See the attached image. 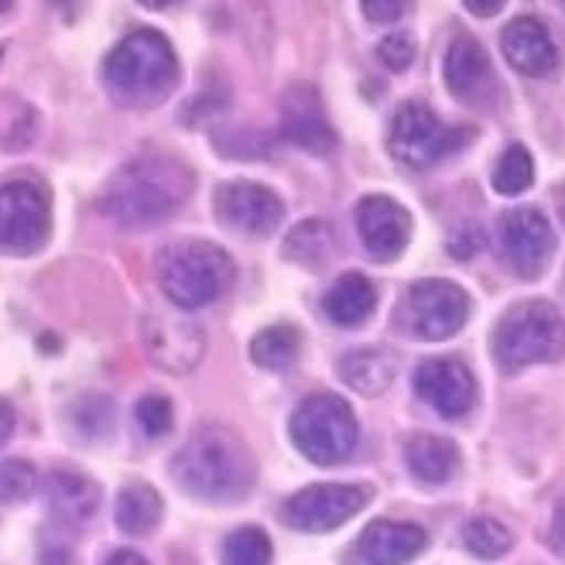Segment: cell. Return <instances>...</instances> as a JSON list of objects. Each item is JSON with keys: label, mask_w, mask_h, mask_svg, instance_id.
<instances>
[{"label": "cell", "mask_w": 565, "mask_h": 565, "mask_svg": "<svg viewBox=\"0 0 565 565\" xmlns=\"http://www.w3.org/2000/svg\"><path fill=\"white\" fill-rule=\"evenodd\" d=\"M462 138H470V130H449L436 114H431L418 99L397 107L387 135V151L394 161H402L412 172H425L436 161H443L449 151L459 148Z\"/></svg>", "instance_id": "8"}, {"label": "cell", "mask_w": 565, "mask_h": 565, "mask_svg": "<svg viewBox=\"0 0 565 565\" xmlns=\"http://www.w3.org/2000/svg\"><path fill=\"white\" fill-rule=\"evenodd\" d=\"M42 114L18 93H0V151L18 154L39 141Z\"/></svg>", "instance_id": "24"}, {"label": "cell", "mask_w": 565, "mask_h": 565, "mask_svg": "<svg viewBox=\"0 0 565 565\" xmlns=\"http://www.w3.org/2000/svg\"><path fill=\"white\" fill-rule=\"evenodd\" d=\"M425 531L418 524L402 521H374L356 539V558L371 565H402L412 562L425 548Z\"/></svg>", "instance_id": "20"}, {"label": "cell", "mask_w": 565, "mask_h": 565, "mask_svg": "<svg viewBox=\"0 0 565 565\" xmlns=\"http://www.w3.org/2000/svg\"><path fill=\"white\" fill-rule=\"evenodd\" d=\"M14 425H18L14 405L8 402V397H0V446H8V439L14 436Z\"/></svg>", "instance_id": "38"}, {"label": "cell", "mask_w": 565, "mask_h": 565, "mask_svg": "<svg viewBox=\"0 0 565 565\" xmlns=\"http://www.w3.org/2000/svg\"><path fill=\"white\" fill-rule=\"evenodd\" d=\"M555 195H558V216H562V223H565V182L555 189Z\"/></svg>", "instance_id": "43"}, {"label": "cell", "mask_w": 565, "mask_h": 565, "mask_svg": "<svg viewBox=\"0 0 565 565\" xmlns=\"http://www.w3.org/2000/svg\"><path fill=\"white\" fill-rule=\"evenodd\" d=\"M107 562H135V565H141L145 558H141L138 552H127V548H120V552H114V555H107Z\"/></svg>", "instance_id": "40"}, {"label": "cell", "mask_w": 565, "mask_h": 565, "mask_svg": "<svg viewBox=\"0 0 565 565\" xmlns=\"http://www.w3.org/2000/svg\"><path fill=\"white\" fill-rule=\"evenodd\" d=\"M250 360L260 371L281 374L298 360V332L291 326H268L260 329L250 343Z\"/></svg>", "instance_id": "28"}, {"label": "cell", "mask_w": 565, "mask_h": 565, "mask_svg": "<svg viewBox=\"0 0 565 565\" xmlns=\"http://www.w3.org/2000/svg\"><path fill=\"white\" fill-rule=\"evenodd\" d=\"M281 124H285V138L295 148H302L309 154H332L337 151V130L329 127L312 86H295L285 96Z\"/></svg>", "instance_id": "16"}, {"label": "cell", "mask_w": 565, "mask_h": 565, "mask_svg": "<svg viewBox=\"0 0 565 565\" xmlns=\"http://www.w3.org/2000/svg\"><path fill=\"white\" fill-rule=\"evenodd\" d=\"M52 234V195L42 179L0 182V254H39Z\"/></svg>", "instance_id": "7"}, {"label": "cell", "mask_w": 565, "mask_h": 565, "mask_svg": "<svg viewBox=\"0 0 565 565\" xmlns=\"http://www.w3.org/2000/svg\"><path fill=\"white\" fill-rule=\"evenodd\" d=\"M332 250H337V237L326 220H302L285 241V257L302 268H326Z\"/></svg>", "instance_id": "26"}, {"label": "cell", "mask_w": 565, "mask_h": 565, "mask_svg": "<svg viewBox=\"0 0 565 565\" xmlns=\"http://www.w3.org/2000/svg\"><path fill=\"white\" fill-rule=\"evenodd\" d=\"M462 542L480 558H501L511 548V531L493 518H473L462 527Z\"/></svg>", "instance_id": "30"}, {"label": "cell", "mask_w": 565, "mask_h": 565, "mask_svg": "<svg viewBox=\"0 0 565 565\" xmlns=\"http://www.w3.org/2000/svg\"><path fill=\"white\" fill-rule=\"evenodd\" d=\"M223 558L230 565H264L271 562V539L260 527H241L223 542Z\"/></svg>", "instance_id": "31"}, {"label": "cell", "mask_w": 565, "mask_h": 565, "mask_svg": "<svg viewBox=\"0 0 565 565\" xmlns=\"http://www.w3.org/2000/svg\"><path fill=\"white\" fill-rule=\"evenodd\" d=\"M195 189L192 169L164 151H148L130 158L110 175L99 192V213L120 230H151L172 220Z\"/></svg>", "instance_id": "1"}, {"label": "cell", "mask_w": 565, "mask_h": 565, "mask_svg": "<svg viewBox=\"0 0 565 565\" xmlns=\"http://www.w3.org/2000/svg\"><path fill=\"white\" fill-rule=\"evenodd\" d=\"M371 501L367 487L353 483H316L306 487L302 493H295L285 504V521L306 535H319V531H332L343 521L356 518Z\"/></svg>", "instance_id": "11"}, {"label": "cell", "mask_w": 565, "mask_h": 565, "mask_svg": "<svg viewBox=\"0 0 565 565\" xmlns=\"http://www.w3.org/2000/svg\"><path fill=\"white\" fill-rule=\"evenodd\" d=\"M49 4L55 8V11H65V14H73L79 4H83V0H49Z\"/></svg>", "instance_id": "42"}, {"label": "cell", "mask_w": 565, "mask_h": 565, "mask_svg": "<svg viewBox=\"0 0 565 565\" xmlns=\"http://www.w3.org/2000/svg\"><path fill=\"white\" fill-rule=\"evenodd\" d=\"M377 306V288L363 275H343L322 298V312L337 326L367 322Z\"/></svg>", "instance_id": "22"}, {"label": "cell", "mask_w": 565, "mask_h": 565, "mask_svg": "<svg viewBox=\"0 0 565 565\" xmlns=\"http://www.w3.org/2000/svg\"><path fill=\"white\" fill-rule=\"evenodd\" d=\"M446 83L452 89V96H459L462 104L470 107H483L487 99L497 89L490 58L483 52V45L470 35H456L449 52H446Z\"/></svg>", "instance_id": "17"}, {"label": "cell", "mask_w": 565, "mask_h": 565, "mask_svg": "<svg viewBox=\"0 0 565 565\" xmlns=\"http://www.w3.org/2000/svg\"><path fill=\"white\" fill-rule=\"evenodd\" d=\"M470 319V295L452 281H415L405 298V326L415 340H449Z\"/></svg>", "instance_id": "9"}, {"label": "cell", "mask_w": 565, "mask_h": 565, "mask_svg": "<svg viewBox=\"0 0 565 565\" xmlns=\"http://www.w3.org/2000/svg\"><path fill=\"white\" fill-rule=\"evenodd\" d=\"M114 521L124 535H148L161 521V497L148 483H127L120 487L114 501Z\"/></svg>", "instance_id": "25"}, {"label": "cell", "mask_w": 565, "mask_h": 565, "mask_svg": "<svg viewBox=\"0 0 565 565\" xmlns=\"http://www.w3.org/2000/svg\"><path fill=\"white\" fill-rule=\"evenodd\" d=\"M548 545L565 555V493L555 501L552 521H548Z\"/></svg>", "instance_id": "37"}, {"label": "cell", "mask_w": 565, "mask_h": 565, "mask_svg": "<svg viewBox=\"0 0 565 565\" xmlns=\"http://www.w3.org/2000/svg\"><path fill=\"white\" fill-rule=\"evenodd\" d=\"M104 83L124 107H154L179 83V58L172 42L151 28L130 31L104 62Z\"/></svg>", "instance_id": "3"}, {"label": "cell", "mask_w": 565, "mask_h": 565, "mask_svg": "<svg viewBox=\"0 0 565 565\" xmlns=\"http://www.w3.org/2000/svg\"><path fill=\"white\" fill-rule=\"evenodd\" d=\"M154 275L164 298L175 309H203L230 291L237 278V268L230 254L210 241H179L158 250Z\"/></svg>", "instance_id": "4"}, {"label": "cell", "mask_w": 565, "mask_h": 565, "mask_svg": "<svg viewBox=\"0 0 565 565\" xmlns=\"http://www.w3.org/2000/svg\"><path fill=\"white\" fill-rule=\"evenodd\" d=\"M141 343L164 374H192L206 356V332L179 312H151L141 319Z\"/></svg>", "instance_id": "10"}, {"label": "cell", "mask_w": 565, "mask_h": 565, "mask_svg": "<svg viewBox=\"0 0 565 565\" xmlns=\"http://www.w3.org/2000/svg\"><path fill=\"white\" fill-rule=\"evenodd\" d=\"M141 8H151V11H164V8H175L182 0H138Z\"/></svg>", "instance_id": "41"}, {"label": "cell", "mask_w": 565, "mask_h": 565, "mask_svg": "<svg viewBox=\"0 0 565 565\" xmlns=\"http://www.w3.org/2000/svg\"><path fill=\"white\" fill-rule=\"evenodd\" d=\"M172 480L195 501L234 504L254 487L257 462L250 446L226 425H203L172 456Z\"/></svg>", "instance_id": "2"}, {"label": "cell", "mask_w": 565, "mask_h": 565, "mask_svg": "<svg viewBox=\"0 0 565 565\" xmlns=\"http://www.w3.org/2000/svg\"><path fill=\"white\" fill-rule=\"evenodd\" d=\"M42 501H45L49 514H55V521L83 524L86 518L96 514L99 501H104V490H99V483L89 480L86 473L52 470L42 483Z\"/></svg>", "instance_id": "19"}, {"label": "cell", "mask_w": 565, "mask_h": 565, "mask_svg": "<svg viewBox=\"0 0 565 565\" xmlns=\"http://www.w3.org/2000/svg\"><path fill=\"white\" fill-rule=\"evenodd\" d=\"M356 230L363 247L371 250L374 260L387 264L408 247L412 237V216L405 206H397L387 195H367L356 206Z\"/></svg>", "instance_id": "15"}, {"label": "cell", "mask_w": 565, "mask_h": 565, "mask_svg": "<svg viewBox=\"0 0 565 565\" xmlns=\"http://www.w3.org/2000/svg\"><path fill=\"white\" fill-rule=\"evenodd\" d=\"M70 425L79 439L99 446L114 436V425H117V408L107 394H83L70 405Z\"/></svg>", "instance_id": "27"}, {"label": "cell", "mask_w": 565, "mask_h": 565, "mask_svg": "<svg viewBox=\"0 0 565 565\" xmlns=\"http://www.w3.org/2000/svg\"><path fill=\"white\" fill-rule=\"evenodd\" d=\"M531 182H535V161L521 145H511L493 169V189L501 195H521Z\"/></svg>", "instance_id": "29"}, {"label": "cell", "mask_w": 565, "mask_h": 565, "mask_svg": "<svg viewBox=\"0 0 565 565\" xmlns=\"http://www.w3.org/2000/svg\"><path fill=\"white\" fill-rule=\"evenodd\" d=\"M213 213L226 230H234V234L271 237L281 223V216H285V206L271 189L237 179V182H223L216 189Z\"/></svg>", "instance_id": "12"}, {"label": "cell", "mask_w": 565, "mask_h": 565, "mask_svg": "<svg viewBox=\"0 0 565 565\" xmlns=\"http://www.w3.org/2000/svg\"><path fill=\"white\" fill-rule=\"evenodd\" d=\"M14 8V0H0V14H8Z\"/></svg>", "instance_id": "44"}, {"label": "cell", "mask_w": 565, "mask_h": 565, "mask_svg": "<svg viewBox=\"0 0 565 565\" xmlns=\"http://www.w3.org/2000/svg\"><path fill=\"white\" fill-rule=\"evenodd\" d=\"M377 55H381V62L387 65V70L402 73V70H408L412 58H415V39L412 35H387L377 45Z\"/></svg>", "instance_id": "34"}, {"label": "cell", "mask_w": 565, "mask_h": 565, "mask_svg": "<svg viewBox=\"0 0 565 565\" xmlns=\"http://www.w3.org/2000/svg\"><path fill=\"white\" fill-rule=\"evenodd\" d=\"M501 254L511 264L514 275L539 278L555 254V234H552L548 220L531 206L504 213L501 216Z\"/></svg>", "instance_id": "13"}, {"label": "cell", "mask_w": 565, "mask_h": 565, "mask_svg": "<svg viewBox=\"0 0 565 565\" xmlns=\"http://www.w3.org/2000/svg\"><path fill=\"white\" fill-rule=\"evenodd\" d=\"M480 244H483V237H480L477 226H459L456 234L449 237V254L459 257V260H470L480 250Z\"/></svg>", "instance_id": "36"}, {"label": "cell", "mask_w": 565, "mask_h": 565, "mask_svg": "<svg viewBox=\"0 0 565 565\" xmlns=\"http://www.w3.org/2000/svg\"><path fill=\"white\" fill-rule=\"evenodd\" d=\"M135 418L145 428V436L161 439V436H169V431H172L175 412H172V402L164 394H145L141 402L135 405Z\"/></svg>", "instance_id": "33"}, {"label": "cell", "mask_w": 565, "mask_h": 565, "mask_svg": "<svg viewBox=\"0 0 565 565\" xmlns=\"http://www.w3.org/2000/svg\"><path fill=\"white\" fill-rule=\"evenodd\" d=\"M473 14H480V18H490V14H497L504 8V0H462Z\"/></svg>", "instance_id": "39"}, {"label": "cell", "mask_w": 565, "mask_h": 565, "mask_svg": "<svg viewBox=\"0 0 565 565\" xmlns=\"http://www.w3.org/2000/svg\"><path fill=\"white\" fill-rule=\"evenodd\" d=\"M39 477H35V467H31L28 459H4L0 462V504H21L31 497L35 490Z\"/></svg>", "instance_id": "32"}, {"label": "cell", "mask_w": 565, "mask_h": 565, "mask_svg": "<svg viewBox=\"0 0 565 565\" xmlns=\"http://www.w3.org/2000/svg\"><path fill=\"white\" fill-rule=\"evenodd\" d=\"M415 391L449 422L462 418L477 402V381L467 371V363L449 356L422 360L415 371Z\"/></svg>", "instance_id": "14"}, {"label": "cell", "mask_w": 565, "mask_h": 565, "mask_svg": "<svg viewBox=\"0 0 565 565\" xmlns=\"http://www.w3.org/2000/svg\"><path fill=\"white\" fill-rule=\"evenodd\" d=\"M408 4L412 0H360V8H363V14H367L374 24H391V21H397L405 11H408Z\"/></svg>", "instance_id": "35"}, {"label": "cell", "mask_w": 565, "mask_h": 565, "mask_svg": "<svg viewBox=\"0 0 565 565\" xmlns=\"http://www.w3.org/2000/svg\"><path fill=\"white\" fill-rule=\"evenodd\" d=\"M405 459H408V470L415 473V480H422L428 487L449 483L459 470L456 446L439 436H415L405 449Z\"/></svg>", "instance_id": "23"}, {"label": "cell", "mask_w": 565, "mask_h": 565, "mask_svg": "<svg viewBox=\"0 0 565 565\" xmlns=\"http://www.w3.org/2000/svg\"><path fill=\"white\" fill-rule=\"evenodd\" d=\"M501 49L508 55V62L527 79H542L555 70L558 52L548 39L545 24H539L535 18H514L504 35H501Z\"/></svg>", "instance_id": "18"}, {"label": "cell", "mask_w": 565, "mask_h": 565, "mask_svg": "<svg viewBox=\"0 0 565 565\" xmlns=\"http://www.w3.org/2000/svg\"><path fill=\"white\" fill-rule=\"evenodd\" d=\"M565 356V319L548 302H521L493 329V360L501 371H524Z\"/></svg>", "instance_id": "5"}, {"label": "cell", "mask_w": 565, "mask_h": 565, "mask_svg": "<svg viewBox=\"0 0 565 565\" xmlns=\"http://www.w3.org/2000/svg\"><path fill=\"white\" fill-rule=\"evenodd\" d=\"M291 443L319 467H337L356 449L353 408L337 394H312L291 415Z\"/></svg>", "instance_id": "6"}, {"label": "cell", "mask_w": 565, "mask_h": 565, "mask_svg": "<svg viewBox=\"0 0 565 565\" xmlns=\"http://www.w3.org/2000/svg\"><path fill=\"white\" fill-rule=\"evenodd\" d=\"M394 374H397V353L387 350V347H363V350H353V353H347L343 363H340V377H343L353 391L367 394V397L387 391V384L394 381Z\"/></svg>", "instance_id": "21"}]
</instances>
